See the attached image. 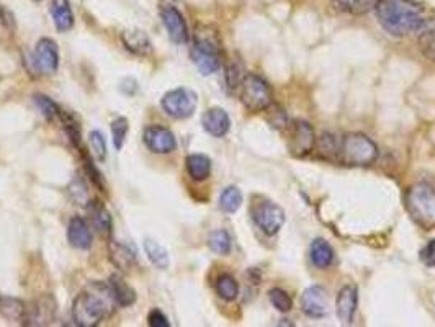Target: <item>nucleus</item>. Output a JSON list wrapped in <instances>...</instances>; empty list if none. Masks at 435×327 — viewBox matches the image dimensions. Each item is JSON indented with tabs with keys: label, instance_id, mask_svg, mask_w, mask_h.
I'll return each instance as SVG.
<instances>
[{
	"label": "nucleus",
	"instance_id": "f257e3e1",
	"mask_svg": "<svg viewBox=\"0 0 435 327\" xmlns=\"http://www.w3.org/2000/svg\"><path fill=\"white\" fill-rule=\"evenodd\" d=\"M375 12L380 25L393 36L412 35L426 25L421 9L408 0H378Z\"/></svg>",
	"mask_w": 435,
	"mask_h": 327
},
{
	"label": "nucleus",
	"instance_id": "f03ea898",
	"mask_svg": "<svg viewBox=\"0 0 435 327\" xmlns=\"http://www.w3.org/2000/svg\"><path fill=\"white\" fill-rule=\"evenodd\" d=\"M116 306L110 286L93 284L77 295L72 304V318L81 327H96L113 313Z\"/></svg>",
	"mask_w": 435,
	"mask_h": 327
},
{
	"label": "nucleus",
	"instance_id": "7ed1b4c3",
	"mask_svg": "<svg viewBox=\"0 0 435 327\" xmlns=\"http://www.w3.org/2000/svg\"><path fill=\"white\" fill-rule=\"evenodd\" d=\"M193 64L202 76H211L221 68V41L218 33L210 26L197 30L190 51Z\"/></svg>",
	"mask_w": 435,
	"mask_h": 327
},
{
	"label": "nucleus",
	"instance_id": "20e7f679",
	"mask_svg": "<svg viewBox=\"0 0 435 327\" xmlns=\"http://www.w3.org/2000/svg\"><path fill=\"white\" fill-rule=\"evenodd\" d=\"M378 159V147L370 137L362 133H349L342 136L337 160L349 167H367Z\"/></svg>",
	"mask_w": 435,
	"mask_h": 327
},
{
	"label": "nucleus",
	"instance_id": "39448f33",
	"mask_svg": "<svg viewBox=\"0 0 435 327\" xmlns=\"http://www.w3.org/2000/svg\"><path fill=\"white\" fill-rule=\"evenodd\" d=\"M406 208L411 218L424 229L435 228V188L426 182H419L408 188Z\"/></svg>",
	"mask_w": 435,
	"mask_h": 327
},
{
	"label": "nucleus",
	"instance_id": "423d86ee",
	"mask_svg": "<svg viewBox=\"0 0 435 327\" xmlns=\"http://www.w3.org/2000/svg\"><path fill=\"white\" fill-rule=\"evenodd\" d=\"M239 97L249 112L259 113L272 107L273 92L269 82L257 74H245L242 84L239 87Z\"/></svg>",
	"mask_w": 435,
	"mask_h": 327
},
{
	"label": "nucleus",
	"instance_id": "0eeeda50",
	"mask_svg": "<svg viewBox=\"0 0 435 327\" xmlns=\"http://www.w3.org/2000/svg\"><path fill=\"white\" fill-rule=\"evenodd\" d=\"M250 216L254 224L264 232L265 236H275L285 223V212L277 203L267 198H259L250 207Z\"/></svg>",
	"mask_w": 435,
	"mask_h": 327
},
{
	"label": "nucleus",
	"instance_id": "6e6552de",
	"mask_svg": "<svg viewBox=\"0 0 435 327\" xmlns=\"http://www.w3.org/2000/svg\"><path fill=\"white\" fill-rule=\"evenodd\" d=\"M198 105V95L192 88L178 87L169 90L160 100L164 112L175 120H187L195 113Z\"/></svg>",
	"mask_w": 435,
	"mask_h": 327
},
{
	"label": "nucleus",
	"instance_id": "1a4fd4ad",
	"mask_svg": "<svg viewBox=\"0 0 435 327\" xmlns=\"http://www.w3.org/2000/svg\"><path fill=\"white\" fill-rule=\"evenodd\" d=\"M316 133L308 121L298 120L293 125H290V154L295 157H304L313 151L316 146Z\"/></svg>",
	"mask_w": 435,
	"mask_h": 327
},
{
	"label": "nucleus",
	"instance_id": "9d476101",
	"mask_svg": "<svg viewBox=\"0 0 435 327\" xmlns=\"http://www.w3.org/2000/svg\"><path fill=\"white\" fill-rule=\"evenodd\" d=\"M31 61L35 64V69L41 74L49 76L54 74L59 68V49L58 44L51 38H41L36 43L35 51L31 54Z\"/></svg>",
	"mask_w": 435,
	"mask_h": 327
},
{
	"label": "nucleus",
	"instance_id": "9b49d317",
	"mask_svg": "<svg viewBox=\"0 0 435 327\" xmlns=\"http://www.w3.org/2000/svg\"><path fill=\"white\" fill-rule=\"evenodd\" d=\"M143 141L149 151L154 154H170L177 149L174 133L160 125L146 126L143 131Z\"/></svg>",
	"mask_w": 435,
	"mask_h": 327
},
{
	"label": "nucleus",
	"instance_id": "f8f14e48",
	"mask_svg": "<svg viewBox=\"0 0 435 327\" xmlns=\"http://www.w3.org/2000/svg\"><path fill=\"white\" fill-rule=\"evenodd\" d=\"M301 309L309 318H324L329 313V295L327 290L321 285L308 286L301 295Z\"/></svg>",
	"mask_w": 435,
	"mask_h": 327
},
{
	"label": "nucleus",
	"instance_id": "ddd939ff",
	"mask_svg": "<svg viewBox=\"0 0 435 327\" xmlns=\"http://www.w3.org/2000/svg\"><path fill=\"white\" fill-rule=\"evenodd\" d=\"M160 19H163V24L165 26L167 33H169L172 43L175 44L188 43L190 33H188L187 21L183 19V15L178 12V9H175L174 5H164L163 10H160Z\"/></svg>",
	"mask_w": 435,
	"mask_h": 327
},
{
	"label": "nucleus",
	"instance_id": "4468645a",
	"mask_svg": "<svg viewBox=\"0 0 435 327\" xmlns=\"http://www.w3.org/2000/svg\"><path fill=\"white\" fill-rule=\"evenodd\" d=\"M56 318V303L53 296H43L26 306L24 324L26 326H48Z\"/></svg>",
	"mask_w": 435,
	"mask_h": 327
},
{
	"label": "nucleus",
	"instance_id": "2eb2a0df",
	"mask_svg": "<svg viewBox=\"0 0 435 327\" xmlns=\"http://www.w3.org/2000/svg\"><path fill=\"white\" fill-rule=\"evenodd\" d=\"M359 306V290L355 285H345L340 288L336 299V313L340 323L350 324Z\"/></svg>",
	"mask_w": 435,
	"mask_h": 327
},
{
	"label": "nucleus",
	"instance_id": "dca6fc26",
	"mask_svg": "<svg viewBox=\"0 0 435 327\" xmlns=\"http://www.w3.org/2000/svg\"><path fill=\"white\" fill-rule=\"evenodd\" d=\"M203 130L213 137L226 136L231 130V118L222 108H210L202 116Z\"/></svg>",
	"mask_w": 435,
	"mask_h": 327
},
{
	"label": "nucleus",
	"instance_id": "f3484780",
	"mask_svg": "<svg viewBox=\"0 0 435 327\" xmlns=\"http://www.w3.org/2000/svg\"><path fill=\"white\" fill-rule=\"evenodd\" d=\"M68 241L72 247L81 249V251H87L92 246V231L91 226L83 218H76L71 219L68 226Z\"/></svg>",
	"mask_w": 435,
	"mask_h": 327
},
{
	"label": "nucleus",
	"instance_id": "a211bd4d",
	"mask_svg": "<svg viewBox=\"0 0 435 327\" xmlns=\"http://www.w3.org/2000/svg\"><path fill=\"white\" fill-rule=\"evenodd\" d=\"M108 257L120 271H130L136 265V252L118 241L110 242Z\"/></svg>",
	"mask_w": 435,
	"mask_h": 327
},
{
	"label": "nucleus",
	"instance_id": "6ab92c4d",
	"mask_svg": "<svg viewBox=\"0 0 435 327\" xmlns=\"http://www.w3.org/2000/svg\"><path fill=\"white\" fill-rule=\"evenodd\" d=\"M121 41L128 51L136 56H149L153 53V44L143 30H126L123 31Z\"/></svg>",
	"mask_w": 435,
	"mask_h": 327
},
{
	"label": "nucleus",
	"instance_id": "aec40b11",
	"mask_svg": "<svg viewBox=\"0 0 435 327\" xmlns=\"http://www.w3.org/2000/svg\"><path fill=\"white\" fill-rule=\"evenodd\" d=\"M49 14L53 16L56 28L59 31H69L74 28V14H72L69 0H53L49 5Z\"/></svg>",
	"mask_w": 435,
	"mask_h": 327
},
{
	"label": "nucleus",
	"instance_id": "412c9836",
	"mask_svg": "<svg viewBox=\"0 0 435 327\" xmlns=\"http://www.w3.org/2000/svg\"><path fill=\"white\" fill-rule=\"evenodd\" d=\"M88 212H91L93 228H96L100 234L105 237H110L113 234V219H111L110 212L105 208L102 202H98V199L88 204Z\"/></svg>",
	"mask_w": 435,
	"mask_h": 327
},
{
	"label": "nucleus",
	"instance_id": "4be33fe9",
	"mask_svg": "<svg viewBox=\"0 0 435 327\" xmlns=\"http://www.w3.org/2000/svg\"><path fill=\"white\" fill-rule=\"evenodd\" d=\"M108 286H110L111 296H113L116 306L126 308V306H131V304L136 301V291L133 290V288L128 285L120 275L110 276Z\"/></svg>",
	"mask_w": 435,
	"mask_h": 327
},
{
	"label": "nucleus",
	"instance_id": "5701e85b",
	"mask_svg": "<svg viewBox=\"0 0 435 327\" xmlns=\"http://www.w3.org/2000/svg\"><path fill=\"white\" fill-rule=\"evenodd\" d=\"M187 172L195 182H203L211 175V159L205 154H190L185 160Z\"/></svg>",
	"mask_w": 435,
	"mask_h": 327
},
{
	"label": "nucleus",
	"instance_id": "b1692460",
	"mask_svg": "<svg viewBox=\"0 0 435 327\" xmlns=\"http://www.w3.org/2000/svg\"><path fill=\"white\" fill-rule=\"evenodd\" d=\"M309 259L313 262L314 267L324 270L331 267L334 262V251L332 247L324 239H316L313 241L309 247Z\"/></svg>",
	"mask_w": 435,
	"mask_h": 327
},
{
	"label": "nucleus",
	"instance_id": "393cba45",
	"mask_svg": "<svg viewBox=\"0 0 435 327\" xmlns=\"http://www.w3.org/2000/svg\"><path fill=\"white\" fill-rule=\"evenodd\" d=\"M144 252H146L148 259L150 260V264H153L155 269H159V270L169 269V265H170L169 252H167V249L160 242L149 239V237L148 239H144Z\"/></svg>",
	"mask_w": 435,
	"mask_h": 327
},
{
	"label": "nucleus",
	"instance_id": "a878e982",
	"mask_svg": "<svg viewBox=\"0 0 435 327\" xmlns=\"http://www.w3.org/2000/svg\"><path fill=\"white\" fill-rule=\"evenodd\" d=\"M26 304L16 298L0 296V314L9 321H24Z\"/></svg>",
	"mask_w": 435,
	"mask_h": 327
},
{
	"label": "nucleus",
	"instance_id": "bb28decb",
	"mask_svg": "<svg viewBox=\"0 0 435 327\" xmlns=\"http://www.w3.org/2000/svg\"><path fill=\"white\" fill-rule=\"evenodd\" d=\"M215 288H216L218 296H220L221 299H225V301H234V299H236L239 295L237 281L230 274H222L221 276H218Z\"/></svg>",
	"mask_w": 435,
	"mask_h": 327
},
{
	"label": "nucleus",
	"instance_id": "cd10ccee",
	"mask_svg": "<svg viewBox=\"0 0 435 327\" xmlns=\"http://www.w3.org/2000/svg\"><path fill=\"white\" fill-rule=\"evenodd\" d=\"M336 7L350 15H365L375 10L378 0H334Z\"/></svg>",
	"mask_w": 435,
	"mask_h": 327
},
{
	"label": "nucleus",
	"instance_id": "c85d7f7f",
	"mask_svg": "<svg viewBox=\"0 0 435 327\" xmlns=\"http://www.w3.org/2000/svg\"><path fill=\"white\" fill-rule=\"evenodd\" d=\"M208 247L218 256H227L232 247L230 232L225 229H216L211 232L208 236Z\"/></svg>",
	"mask_w": 435,
	"mask_h": 327
},
{
	"label": "nucleus",
	"instance_id": "c756f323",
	"mask_svg": "<svg viewBox=\"0 0 435 327\" xmlns=\"http://www.w3.org/2000/svg\"><path fill=\"white\" fill-rule=\"evenodd\" d=\"M241 204H242V193L237 187L231 185L222 190L220 197V208L222 212L232 214L241 208Z\"/></svg>",
	"mask_w": 435,
	"mask_h": 327
},
{
	"label": "nucleus",
	"instance_id": "7c9ffc66",
	"mask_svg": "<svg viewBox=\"0 0 435 327\" xmlns=\"http://www.w3.org/2000/svg\"><path fill=\"white\" fill-rule=\"evenodd\" d=\"M316 144H317V151H319L322 157L337 160L340 140H337L336 135H331V133H324V135H322L319 140L316 141Z\"/></svg>",
	"mask_w": 435,
	"mask_h": 327
},
{
	"label": "nucleus",
	"instance_id": "2f4dec72",
	"mask_svg": "<svg viewBox=\"0 0 435 327\" xmlns=\"http://www.w3.org/2000/svg\"><path fill=\"white\" fill-rule=\"evenodd\" d=\"M35 103L38 110H40V113L46 118L48 121H54L56 118H61V113H63V110L59 108V105L54 102L46 95H35Z\"/></svg>",
	"mask_w": 435,
	"mask_h": 327
},
{
	"label": "nucleus",
	"instance_id": "473e14b6",
	"mask_svg": "<svg viewBox=\"0 0 435 327\" xmlns=\"http://www.w3.org/2000/svg\"><path fill=\"white\" fill-rule=\"evenodd\" d=\"M269 299L272 303V306L280 313H288L292 311L293 308V299L288 295L285 290H280V288H272L269 291Z\"/></svg>",
	"mask_w": 435,
	"mask_h": 327
},
{
	"label": "nucleus",
	"instance_id": "72a5a7b5",
	"mask_svg": "<svg viewBox=\"0 0 435 327\" xmlns=\"http://www.w3.org/2000/svg\"><path fill=\"white\" fill-rule=\"evenodd\" d=\"M245 77L244 68L239 61H231L226 68V84L230 90H236V88L241 87L242 79Z\"/></svg>",
	"mask_w": 435,
	"mask_h": 327
},
{
	"label": "nucleus",
	"instance_id": "f704fd0d",
	"mask_svg": "<svg viewBox=\"0 0 435 327\" xmlns=\"http://www.w3.org/2000/svg\"><path fill=\"white\" fill-rule=\"evenodd\" d=\"M128 131H130V123H128L125 116H120V118H116L113 123H111V136H113V144L116 151H120L123 144H125Z\"/></svg>",
	"mask_w": 435,
	"mask_h": 327
},
{
	"label": "nucleus",
	"instance_id": "c9c22d12",
	"mask_svg": "<svg viewBox=\"0 0 435 327\" xmlns=\"http://www.w3.org/2000/svg\"><path fill=\"white\" fill-rule=\"evenodd\" d=\"M91 146L93 151V156L97 157L98 162H103L107 159V141H105V136L102 131L93 130L91 131Z\"/></svg>",
	"mask_w": 435,
	"mask_h": 327
},
{
	"label": "nucleus",
	"instance_id": "e433bc0d",
	"mask_svg": "<svg viewBox=\"0 0 435 327\" xmlns=\"http://www.w3.org/2000/svg\"><path fill=\"white\" fill-rule=\"evenodd\" d=\"M419 48L424 56L435 61V30L424 31L419 38Z\"/></svg>",
	"mask_w": 435,
	"mask_h": 327
},
{
	"label": "nucleus",
	"instance_id": "4c0bfd02",
	"mask_svg": "<svg viewBox=\"0 0 435 327\" xmlns=\"http://www.w3.org/2000/svg\"><path fill=\"white\" fill-rule=\"evenodd\" d=\"M421 262L429 269H435V239L429 241L419 252Z\"/></svg>",
	"mask_w": 435,
	"mask_h": 327
},
{
	"label": "nucleus",
	"instance_id": "58836bf2",
	"mask_svg": "<svg viewBox=\"0 0 435 327\" xmlns=\"http://www.w3.org/2000/svg\"><path fill=\"white\" fill-rule=\"evenodd\" d=\"M148 324L150 327H169L170 326L169 319L165 318V314L160 311V309H153V311L148 314Z\"/></svg>",
	"mask_w": 435,
	"mask_h": 327
},
{
	"label": "nucleus",
	"instance_id": "ea45409f",
	"mask_svg": "<svg viewBox=\"0 0 435 327\" xmlns=\"http://www.w3.org/2000/svg\"><path fill=\"white\" fill-rule=\"evenodd\" d=\"M269 121H270V125L273 126V128H277V130L290 128L288 116H287V113L283 112V110H280V108H275V110H273V118H270Z\"/></svg>",
	"mask_w": 435,
	"mask_h": 327
}]
</instances>
